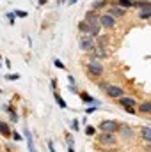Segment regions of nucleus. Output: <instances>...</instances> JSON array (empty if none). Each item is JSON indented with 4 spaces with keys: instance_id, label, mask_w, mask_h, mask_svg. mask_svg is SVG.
Wrapping results in <instances>:
<instances>
[{
    "instance_id": "f257e3e1",
    "label": "nucleus",
    "mask_w": 151,
    "mask_h": 152,
    "mask_svg": "<svg viewBox=\"0 0 151 152\" xmlns=\"http://www.w3.org/2000/svg\"><path fill=\"white\" fill-rule=\"evenodd\" d=\"M78 46H80V50H82V51L91 53V51H94V50H96V39L91 37V36H82V37L78 39Z\"/></svg>"
},
{
    "instance_id": "f03ea898",
    "label": "nucleus",
    "mask_w": 151,
    "mask_h": 152,
    "mask_svg": "<svg viewBox=\"0 0 151 152\" xmlns=\"http://www.w3.org/2000/svg\"><path fill=\"white\" fill-rule=\"evenodd\" d=\"M87 73H89V76H101L105 73V67L100 60L93 58V60L87 62Z\"/></svg>"
},
{
    "instance_id": "7ed1b4c3",
    "label": "nucleus",
    "mask_w": 151,
    "mask_h": 152,
    "mask_svg": "<svg viewBox=\"0 0 151 152\" xmlns=\"http://www.w3.org/2000/svg\"><path fill=\"white\" fill-rule=\"evenodd\" d=\"M119 127H121V124L115 120H101L98 124V129L101 133H114L115 134V133H119Z\"/></svg>"
},
{
    "instance_id": "20e7f679",
    "label": "nucleus",
    "mask_w": 151,
    "mask_h": 152,
    "mask_svg": "<svg viewBox=\"0 0 151 152\" xmlns=\"http://www.w3.org/2000/svg\"><path fill=\"white\" fill-rule=\"evenodd\" d=\"M98 143L103 147H115L117 145V138L114 133H100L98 134Z\"/></svg>"
},
{
    "instance_id": "39448f33",
    "label": "nucleus",
    "mask_w": 151,
    "mask_h": 152,
    "mask_svg": "<svg viewBox=\"0 0 151 152\" xmlns=\"http://www.w3.org/2000/svg\"><path fill=\"white\" fill-rule=\"evenodd\" d=\"M105 94L109 97H112V99H121V97L126 96V90L123 87H117V85H109L107 90H105Z\"/></svg>"
},
{
    "instance_id": "423d86ee",
    "label": "nucleus",
    "mask_w": 151,
    "mask_h": 152,
    "mask_svg": "<svg viewBox=\"0 0 151 152\" xmlns=\"http://www.w3.org/2000/svg\"><path fill=\"white\" fill-rule=\"evenodd\" d=\"M100 23H101V28H114L115 27V18H112L109 12H105V14L100 16Z\"/></svg>"
},
{
    "instance_id": "0eeeda50",
    "label": "nucleus",
    "mask_w": 151,
    "mask_h": 152,
    "mask_svg": "<svg viewBox=\"0 0 151 152\" xmlns=\"http://www.w3.org/2000/svg\"><path fill=\"white\" fill-rule=\"evenodd\" d=\"M119 134H121L123 140H132V138L135 136L133 129H132L130 126H126V124H121V127H119Z\"/></svg>"
},
{
    "instance_id": "6e6552de",
    "label": "nucleus",
    "mask_w": 151,
    "mask_h": 152,
    "mask_svg": "<svg viewBox=\"0 0 151 152\" xmlns=\"http://www.w3.org/2000/svg\"><path fill=\"white\" fill-rule=\"evenodd\" d=\"M117 101H119V106H121V108H137V101H135L133 97L124 96V97H121V99H117Z\"/></svg>"
},
{
    "instance_id": "1a4fd4ad",
    "label": "nucleus",
    "mask_w": 151,
    "mask_h": 152,
    "mask_svg": "<svg viewBox=\"0 0 151 152\" xmlns=\"http://www.w3.org/2000/svg\"><path fill=\"white\" fill-rule=\"evenodd\" d=\"M107 12H109L112 18H115V20H117V18H123V16L126 14V11H124V9H121V7H119V5H115V4H114Z\"/></svg>"
},
{
    "instance_id": "9d476101",
    "label": "nucleus",
    "mask_w": 151,
    "mask_h": 152,
    "mask_svg": "<svg viewBox=\"0 0 151 152\" xmlns=\"http://www.w3.org/2000/svg\"><path fill=\"white\" fill-rule=\"evenodd\" d=\"M133 7L135 9H141V11H150L151 2L150 0H133Z\"/></svg>"
},
{
    "instance_id": "9b49d317",
    "label": "nucleus",
    "mask_w": 151,
    "mask_h": 152,
    "mask_svg": "<svg viewBox=\"0 0 151 152\" xmlns=\"http://www.w3.org/2000/svg\"><path fill=\"white\" fill-rule=\"evenodd\" d=\"M137 110H139V113H142V115H150L151 113V101H142L137 106Z\"/></svg>"
},
{
    "instance_id": "f8f14e48",
    "label": "nucleus",
    "mask_w": 151,
    "mask_h": 152,
    "mask_svg": "<svg viewBox=\"0 0 151 152\" xmlns=\"http://www.w3.org/2000/svg\"><path fill=\"white\" fill-rule=\"evenodd\" d=\"M0 134H2V136H5V138H9V136L13 134V131H11L9 124H5V122H2V120H0Z\"/></svg>"
},
{
    "instance_id": "ddd939ff",
    "label": "nucleus",
    "mask_w": 151,
    "mask_h": 152,
    "mask_svg": "<svg viewBox=\"0 0 151 152\" xmlns=\"http://www.w3.org/2000/svg\"><path fill=\"white\" fill-rule=\"evenodd\" d=\"M78 30H80L84 36H89V34H91V27H89V23H87L85 20H82V21L78 23Z\"/></svg>"
},
{
    "instance_id": "4468645a",
    "label": "nucleus",
    "mask_w": 151,
    "mask_h": 152,
    "mask_svg": "<svg viewBox=\"0 0 151 152\" xmlns=\"http://www.w3.org/2000/svg\"><path fill=\"white\" fill-rule=\"evenodd\" d=\"M139 136H141L144 142H151V127H148V126H146V127H142V129H141V133H139Z\"/></svg>"
},
{
    "instance_id": "2eb2a0df",
    "label": "nucleus",
    "mask_w": 151,
    "mask_h": 152,
    "mask_svg": "<svg viewBox=\"0 0 151 152\" xmlns=\"http://www.w3.org/2000/svg\"><path fill=\"white\" fill-rule=\"evenodd\" d=\"M114 4H115V5H119V7H121V9H124V11H126V9H130V7H133V0H115Z\"/></svg>"
},
{
    "instance_id": "dca6fc26",
    "label": "nucleus",
    "mask_w": 151,
    "mask_h": 152,
    "mask_svg": "<svg viewBox=\"0 0 151 152\" xmlns=\"http://www.w3.org/2000/svg\"><path fill=\"white\" fill-rule=\"evenodd\" d=\"M109 42H110V37L109 36H98L96 37V46H100V48H105Z\"/></svg>"
},
{
    "instance_id": "f3484780",
    "label": "nucleus",
    "mask_w": 151,
    "mask_h": 152,
    "mask_svg": "<svg viewBox=\"0 0 151 152\" xmlns=\"http://www.w3.org/2000/svg\"><path fill=\"white\" fill-rule=\"evenodd\" d=\"M107 4H109V0H96V2H93V11H100V9H103Z\"/></svg>"
},
{
    "instance_id": "a211bd4d",
    "label": "nucleus",
    "mask_w": 151,
    "mask_h": 152,
    "mask_svg": "<svg viewBox=\"0 0 151 152\" xmlns=\"http://www.w3.org/2000/svg\"><path fill=\"white\" fill-rule=\"evenodd\" d=\"M25 136H27V143H29V151L30 152H36V149H34V142H32V134L25 129Z\"/></svg>"
},
{
    "instance_id": "6ab92c4d",
    "label": "nucleus",
    "mask_w": 151,
    "mask_h": 152,
    "mask_svg": "<svg viewBox=\"0 0 151 152\" xmlns=\"http://www.w3.org/2000/svg\"><path fill=\"white\" fill-rule=\"evenodd\" d=\"M53 97H55V101H57V104H59L61 108H66V106H68V104H66V101L59 96V92H53Z\"/></svg>"
},
{
    "instance_id": "aec40b11",
    "label": "nucleus",
    "mask_w": 151,
    "mask_h": 152,
    "mask_svg": "<svg viewBox=\"0 0 151 152\" xmlns=\"http://www.w3.org/2000/svg\"><path fill=\"white\" fill-rule=\"evenodd\" d=\"M139 18H141V20H148V18H151V9L150 11H141V12H139Z\"/></svg>"
},
{
    "instance_id": "412c9836",
    "label": "nucleus",
    "mask_w": 151,
    "mask_h": 152,
    "mask_svg": "<svg viewBox=\"0 0 151 152\" xmlns=\"http://www.w3.org/2000/svg\"><path fill=\"white\" fill-rule=\"evenodd\" d=\"M85 134H87V136H94V134H96V127L87 126V127H85Z\"/></svg>"
},
{
    "instance_id": "4be33fe9",
    "label": "nucleus",
    "mask_w": 151,
    "mask_h": 152,
    "mask_svg": "<svg viewBox=\"0 0 151 152\" xmlns=\"http://www.w3.org/2000/svg\"><path fill=\"white\" fill-rule=\"evenodd\" d=\"M80 97H82V101H85V103H94V99H93L91 96H87V94H84V92L80 94Z\"/></svg>"
},
{
    "instance_id": "5701e85b",
    "label": "nucleus",
    "mask_w": 151,
    "mask_h": 152,
    "mask_svg": "<svg viewBox=\"0 0 151 152\" xmlns=\"http://www.w3.org/2000/svg\"><path fill=\"white\" fill-rule=\"evenodd\" d=\"M18 78H20V75H18V73H11V75L5 76V80H11V81H14V80H18Z\"/></svg>"
},
{
    "instance_id": "b1692460",
    "label": "nucleus",
    "mask_w": 151,
    "mask_h": 152,
    "mask_svg": "<svg viewBox=\"0 0 151 152\" xmlns=\"http://www.w3.org/2000/svg\"><path fill=\"white\" fill-rule=\"evenodd\" d=\"M53 64H55V67H59V69H64V64H62L59 58H55V60H53Z\"/></svg>"
},
{
    "instance_id": "393cba45",
    "label": "nucleus",
    "mask_w": 151,
    "mask_h": 152,
    "mask_svg": "<svg viewBox=\"0 0 151 152\" xmlns=\"http://www.w3.org/2000/svg\"><path fill=\"white\" fill-rule=\"evenodd\" d=\"M14 16H16L14 12H9V14H7V20H9V23H11V25L14 23Z\"/></svg>"
},
{
    "instance_id": "a878e982",
    "label": "nucleus",
    "mask_w": 151,
    "mask_h": 152,
    "mask_svg": "<svg viewBox=\"0 0 151 152\" xmlns=\"http://www.w3.org/2000/svg\"><path fill=\"white\" fill-rule=\"evenodd\" d=\"M14 14H16L18 18H25V16H27V12H25V11H16Z\"/></svg>"
},
{
    "instance_id": "bb28decb",
    "label": "nucleus",
    "mask_w": 151,
    "mask_h": 152,
    "mask_svg": "<svg viewBox=\"0 0 151 152\" xmlns=\"http://www.w3.org/2000/svg\"><path fill=\"white\" fill-rule=\"evenodd\" d=\"M11 136H13L16 142H18V140H21V134H20V133H16V131H13V134H11Z\"/></svg>"
},
{
    "instance_id": "cd10ccee",
    "label": "nucleus",
    "mask_w": 151,
    "mask_h": 152,
    "mask_svg": "<svg viewBox=\"0 0 151 152\" xmlns=\"http://www.w3.org/2000/svg\"><path fill=\"white\" fill-rule=\"evenodd\" d=\"M48 151H50V152H55V147H53V142H52V140L48 142Z\"/></svg>"
},
{
    "instance_id": "c85d7f7f",
    "label": "nucleus",
    "mask_w": 151,
    "mask_h": 152,
    "mask_svg": "<svg viewBox=\"0 0 151 152\" xmlns=\"http://www.w3.org/2000/svg\"><path fill=\"white\" fill-rule=\"evenodd\" d=\"M66 140H68V143H70V147H73V138H71L70 134H66Z\"/></svg>"
},
{
    "instance_id": "c756f323",
    "label": "nucleus",
    "mask_w": 151,
    "mask_h": 152,
    "mask_svg": "<svg viewBox=\"0 0 151 152\" xmlns=\"http://www.w3.org/2000/svg\"><path fill=\"white\" fill-rule=\"evenodd\" d=\"M124 110H126V112H128V113H137V108H124Z\"/></svg>"
},
{
    "instance_id": "7c9ffc66",
    "label": "nucleus",
    "mask_w": 151,
    "mask_h": 152,
    "mask_svg": "<svg viewBox=\"0 0 151 152\" xmlns=\"http://www.w3.org/2000/svg\"><path fill=\"white\" fill-rule=\"evenodd\" d=\"M146 152H151V142H146V147H144Z\"/></svg>"
},
{
    "instance_id": "2f4dec72",
    "label": "nucleus",
    "mask_w": 151,
    "mask_h": 152,
    "mask_svg": "<svg viewBox=\"0 0 151 152\" xmlns=\"http://www.w3.org/2000/svg\"><path fill=\"white\" fill-rule=\"evenodd\" d=\"M73 129H75V131H78V122H76V120L73 122Z\"/></svg>"
},
{
    "instance_id": "473e14b6",
    "label": "nucleus",
    "mask_w": 151,
    "mask_h": 152,
    "mask_svg": "<svg viewBox=\"0 0 151 152\" xmlns=\"http://www.w3.org/2000/svg\"><path fill=\"white\" fill-rule=\"evenodd\" d=\"M46 2H48V0H39V4H41V5H43V4H46Z\"/></svg>"
},
{
    "instance_id": "72a5a7b5",
    "label": "nucleus",
    "mask_w": 151,
    "mask_h": 152,
    "mask_svg": "<svg viewBox=\"0 0 151 152\" xmlns=\"http://www.w3.org/2000/svg\"><path fill=\"white\" fill-rule=\"evenodd\" d=\"M68 152H75L73 151V147H68Z\"/></svg>"
},
{
    "instance_id": "f704fd0d",
    "label": "nucleus",
    "mask_w": 151,
    "mask_h": 152,
    "mask_svg": "<svg viewBox=\"0 0 151 152\" xmlns=\"http://www.w3.org/2000/svg\"><path fill=\"white\" fill-rule=\"evenodd\" d=\"M70 2H71V4H75V2H76V0H70Z\"/></svg>"
}]
</instances>
